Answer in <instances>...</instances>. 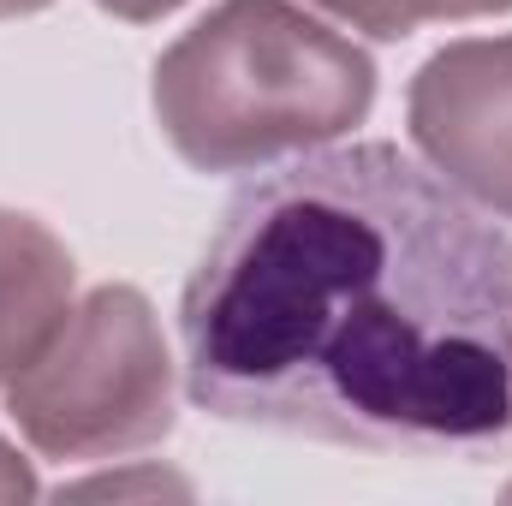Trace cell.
<instances>
[{
	"label": "cell",
	"instance_id": "obj_1",
	"mask_svg": "<svg viewBox=\"0 0 512 506\" xmlns=\"http://www.w3.org/2000/svg\"><path fill=\"white\" fill-rule=\"evenodd\" d=\"M197 411L322 447L512 453V233L399 143L233 191L179 292Z\"/></svg>",
	"mask_w": 512,
	"mask_h": 506
},
{
	"label": "cell",
	"instance_id": "obj_2",
	"mask_svg": "<svg viewBox=\"0 0 512 506\" xmlns=\"http://www.w3.org/2000/svg\"><path fill=\"white\" fill-rule=\"evenodd\" d=\"M155 126L197 173H262L376 108V60L292 0H221L149 78Z\"/></svg>",
	"mask_w": 512,
	"mask_h": 506
},
{
	"label": "cell",
	"instance_id": "obj_3",
	"mask_svg": "<svg viewBox=\"0 0 512 506\" xmlns=\"http://www.w3.org/2000/svg\"><path fill=\"white\" fill-rule=\"evenodd\" d=\"M173 346L137 286H96L6 381V417L60 465L126 459L173 435Z\"/></svg>",
	"mask_w": 512,
	"mask_h": 506
},
{
	"label": "cell",
	"instance_id": "obj_4",
	"mask_svg": "<svg viewBox=\"0 0 512 506\" xmlns=\"http://www.w3.org/2000/svg\"><path fill=\"white\" fill-rule=\"evenodd\" d=\"M405 126L459 197L512 221V36L435 48L405 90Z\"/></svg>",
	"mask_w": 512,
	"mask_h": 506
},
{
	"label": "cell",
	"instance_id": "obj_5",
	"mask_svg": "<svg viewBox=\"0 0 512 506\" xmlns=\"http://www.w3.org/2000/svg\"><path fill=\"white\" fill-rule=\"evenodd\" d=\"M78 304L72 251L18 209H0V387L18 376Z\"/></svg>",
	"mask_w": 512,
	"mask_h": 506
},
{
	"label": "cell",
	"instance_id": "obj_6",
	"mask_svg": "<svg viewBox=\"0 0 512 506\" xmlns=\"http://www.w3.org/2000/svg\"><path fill=\"white\" fill-rule=\"evenodd\" d=\"M316 6L376 42H405L423 24H465V18L512 12V0H316Z\"/></svg>",
	"mask_w": 512,
	"mask_h": 506
},
{
	"label": "cell",
	"instance_id": "obj_7",
	"mask_svg": "<svg viewBox=\"0 0 512 506\" xmlns=\"http://www.w3.org/2000/svg\"><path fill=\"white\" fill-rule=\"evenodd\" d=\"M126 501V495H191L185 477H167L155 465L143 471H102V477H84V483H60V501Z\"/></svg>",
	"mask_w": 512,
	"mask_h": 506
},
{
	"label": "cell",
	"instance_id": "obj_8",
	"mask_svg": "<svg viewBox=\"0 0 512 506\" xmlns=\"http://www.w3.org/2000/svg\"><path fill=\"white\" fill-rule=\"evenodd\" d=\"M42 489H36V471H30V459L0 435V506H12V501H36Z\"/></svg>",
	"mask_w": 512,
	"mask_h": 506
},
{
	"label": "cell",
	"instance_id": "obj_9",
	"mask_svg": "<svg viewBox=\"0 0 512 506\" xmlns=\"http://www.w3.org/2000/svg\"><path fill=\"white\" fill-rule=\"evenodd\" d=\"M102 12H114V18H126V24H155V18H167V12H179L185 0H96Z\"/></svg>",
	"mask_w": 512,
	"mask_h": 506
},
{
	"label": "cell",
	"instance_id": "obj_10",
	"mask_svg": "<svg viewBox=\"0 0 512 506\" xmlns=\"http://www.w3.org/2000/svg\"><path fill=\"white\" fill-rule=\"evenodd\" d=\"M54 0H0V24L6 18H30V12H48Z\"/></svg>",
	"mask_w": 512,
	"mask_h": 506
},
{
	"label": "cell",
	"instance_id": "obj_11",
	"mask_svg": "<svg viewBox=\"0 0 512 506\" xmlns=\"http://www.w3.org/2000/svg\"><path fill=\"white\" fill-rule=\"evenodd\" d=\"M501 495H507V501H512V483H507V489H501Z\"/></svg>",
	"mask_w": 512,
	"mask_h": 506
}]
</instances>
